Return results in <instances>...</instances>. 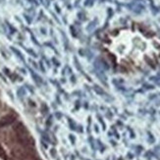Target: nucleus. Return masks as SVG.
<instances>
[{"instance_id":"obj_1","label":"nucleus","mask_w":160,"mask_h":160,"mask_svg":"<svg viewBox=\"0 0 160 160\" xmlns=\"http://www.w3.org/2000/svg\"><path fill=\"white\" fill-rule=\"evenodd\" d=\"M105 48L118 64L127 67H153L160 64V40L139 26L113 30Z\"/></svg>"},{"instance_id":"obj_4","label":"nucleus","mask_w":160,"mask_h":160,"mask_svg":"<svg viewBox=\"0 0 160 160\" xmlns=\"http://www.w3.org/2000/svg\"><path fill=\"white\" fill-rule=\"evenodd\" d=\"M0 156H1V157H6L4 149H3L1 146H0Z\"/></svg>"},{"instance_id":"obj_2","label":"nucleus","mask_w":160,"mask_h":160,"mask_svg":"<svg viewBox=\"0 0 160 160\" xmlns=\"http://www.w3.org/2000/svg\"><path fill=\"white\" fill-rule=\"evenodd\" d=\"M17 141L24 148H30L33 146V139L30 137L27 128L22 123L17 124L14 127Z\"/></svg>"},{"instance_id":"obj_3","label":"nucleus","mask_w":160,"mask_h":160,"mask_svg":"<svg viewBox=\"0 0 160 160\" xmlns=\"http://www.w3.org/2000/svg\"><path fill=\"white\" fill-rule=\"evenodd\" d=\"M16 120V116L13 114H7L5 115L4 117H2L0 119V127H7V126L13 124Z\"/></svg>"}]
</instances>
